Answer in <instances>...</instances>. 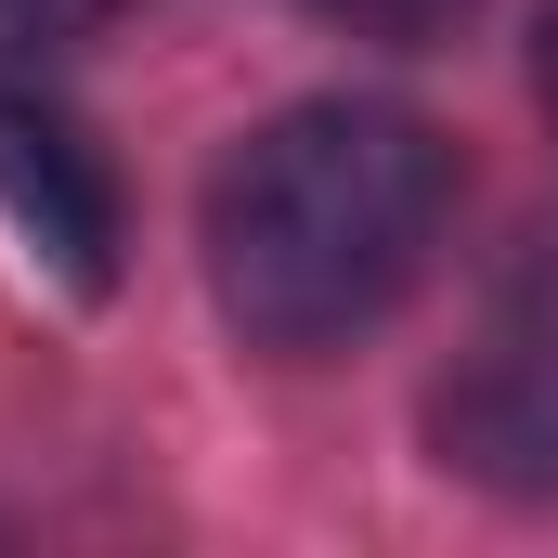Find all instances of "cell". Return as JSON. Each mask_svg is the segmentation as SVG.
<instances>
[{
    "label": "cell",
    "mask_w": 558,
    "mask_h": 558,
    "mask_svg": "<svg viewBox=\"0 0 558 558\" xmlns=\"http://www.w3.org/2000/svg\"><path fill=\"white\" fill-rule=\"evenodd\" d=\"M454 221V143L416 105L312 92L221 156L208 182V299L247 351H351Z\"/></svg>",
    "instance_id": "6da1fadb"
},
{
    "label": "cell",
    "mask_w": 558,
    "mask_h": 558,
    "mask_svg": "<svg viewBox=\"0 0 558 558\" xmlns=\"http://www.w3.org/2000/svg\"><path fill=\"white\" fill-rule=\"evenodd\" d=\"M428 441H441L454 481L558 507V247H533L520 274L481 299L468 351L428 390Z\"/></svg>",
    "instance_id": "7a4b0ae2"
},
{
    "label": "cell",
    "mask_w": 558,
    "mask_h": 558,
    "mask_svg": "<svg viewBox=\"0 0 558 558\" xmlns=\"http://www.w3.org/2000/svg\"><path fill=\"white\" fill-rule=\"evenodd\" d=\"M0 221L52 260L65 286H118V182L13 65H0Z\"/></svg>",
    "instance_id": "3957f363"
},
{
    "label": "cell",
    "mask_w": 558,
    "mask_h": 558,
    "mask_svg": "<svg viewBox=\"0 0 558 558\" xmlns=\"http://www.w3.org/2000/svg\"><path fill=\"white\" fill-rule=\"evenodd\" d=\"M118 0H0V65H39V52H65V39H92Z\"/></svg>",
    "instance_id": "277c9868"
},
{
    "label": "cell",
    "mask_w": 558,
    "mask_h": 558,
    "mask_svg": "<svg viewBox=\"0 0 558 558\" xmlns=\"http://www.w3.org/2000/svg\"><path fill=\"white\" fill-rule=\"evenodd\" d=\"M351 26H377V39H428L441 13H468V0H338Z\"/></svg>",
    "instance_id": "5b68a950"
},
{
    "label": "cell",
    "mask_w": 558,
    "mask_h": 558,
    "mask_svg": "<svg viewBox=\"0 0 558 558\" xmlns=\"http://www.w3.org/2000/svg\"><path fill=\"white\" fill-rule=\"evenodd\" d=\"M533 92H546V118H558V0L533 13Z\"/></svg>",
    "instance_id": "8992f818"
}]
</instances>
